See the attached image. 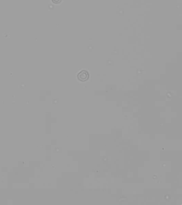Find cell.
<instances>
[{"mask_svg":"<svg viewBox=\"0 0 182 205\" xmlns=\"http://www.w3.org/2000/svg\"><path fill=\"white\" fill-rule=\"evenodd\" d=\"M78 79L81 81H85L86 80L88 79L89 77V74L86 71H82L78 74Z\"/></svg>","mask_w":182,"mask_h":205,"instance_id":"6da1fadb","label":"cell"},{"mask_svg":"<svg viewBox=\"0 0 182 205\" xmlns=\"http://www.w3.org/2000/svg\"><path fill=\"white\" fill-rule=\"evenodd\" d=\"M52 2L54 3H58L59 2H61L62 0H52Z\"/></svg>","mask_w":182,"mask_h":205,"instance_id":"7a4b0ae2","label":"cell"}]
</instances>
